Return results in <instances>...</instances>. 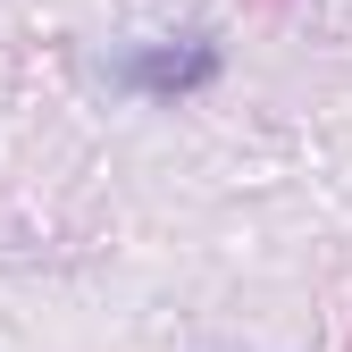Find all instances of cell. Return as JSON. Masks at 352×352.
<instances>
[{
	"instance_id": "cell-1",
	"label": "cell",
	"mask_w": 352,
	"mask_h": 352,
	"mask_svg": "<svg viewBox=\"0 0 352 352\" xmlns=\"http://www.w3.org/2000/svg\"><path fill=\"white\" fill-rule=\"evenodd\" d=\"M118 84H126V93H151V101L201 93V84H218V42H210V34L143 42V51H126V59H118Z\"/></svg>"
}]
</instances>
